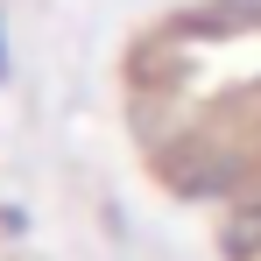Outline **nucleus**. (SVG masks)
<instances>
[{
  "label": "nucleus",
  "mask_w": 261,
  "mask_h": 261,
  "mask_svg": "<svg viewBox=\"0 0 261 261\" xmlns=\"http://www.w3.org/2000/svg\"><path fill=\"white\" fill-rule=\"evenodd\" d=\"M184 29H205V36H233V29H261V0H212L205 14H191Z\"/></svg>",
  "instance_id": "nucleus-1"
}]
</instances>
